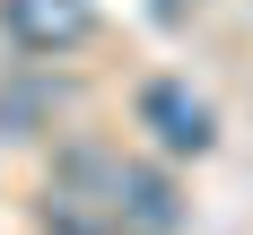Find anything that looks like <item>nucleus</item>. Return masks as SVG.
<instances>
[{
	"mask_svg": "<svg viewBox=\"0 0 253 235\" xmlns=\"http://www.w3.org/2000/svg\"><path fill=\"white\" fill-rule=\"evenodd\" d=\"M157 9H166V18H175V9H183V0H157Z\"/></svg>",
	"mask_w": 253,
	"mask_h": 235,
	"instance_id": "obj_5",
	"label": "nucleus"
},
{
	"mask_svg": "<svg viewBox=\"0 0 253 235\" xmlns=\"http://www.w3.org/2000/svg\"><path fill=\"white\" fill-rule=\"evenodd\" d=\"M0 18H9V35H18L26 52H70L87 26H96V9L87 0H0Z\"/></svg>",
	"mask_w": 253,
	"mask_h": 235,
	"instance_id": "obj_3",
	"label": "nucleus"
},
{
	"mask_svg": "<svg viewBox=\"0 0 253 235\" xmlns=\"http://www.w3.org/2000/svg\"><path fill=\"white\" fill-rule=\"evenodd\" d=\"M114 227H123V235H175L183 227L175 183L157 174V166H131V157H123V174H114Z\"/></svg>",
	"mask_w": 253,
	"mask_h": 235,
	"instance_id": "obj_2",
	"label": "nucleus"
},
{
	"mask_svg": "<svg viewBox=\"0 0 253 235\" xmlns=\"http://www.w3.org/2000/svg\"><path fill=\"white\" fill-rule=\"evenodd\" d=\"M44 227H52V235H123L96 201H79V192H61V183L44 192Z\"/></svg>",
	"mask_w": 253,
	"mask_h": 235,
	"instance_id": "obj_4",
	"label": "nucleus"
},
{
	"mask_svg": "<svg viewBox=\"0 0 253 235\" xmlns=\"http://www.w3.org/2000/svg\"><path fill=\"white\" fill-rule=\"evenodd\" d=\"M140 122L157 131V148L166 157H201L210 139H218V122H210V104L183 87V78H149L140 87Z\"/></svg>",
	"mask_w": 253,
	"mask_h": 235,
	"instance_id": "obj_1",
	"label": "nucleus"
}]
</instances>
